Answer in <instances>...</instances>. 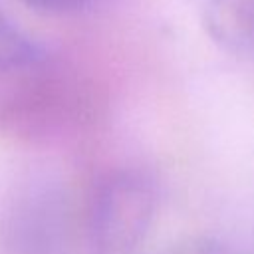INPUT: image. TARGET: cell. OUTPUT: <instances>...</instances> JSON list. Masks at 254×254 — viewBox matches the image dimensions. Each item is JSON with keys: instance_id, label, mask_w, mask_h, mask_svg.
<instances>
[{"instance_id": "cell-2", "label": "cell", "mask_w": 254, "mask_h": 254, "mask_svg": "<svg viewBox=\"0 0 254 254\" xmlns=\"http://www.w3.org/2000/svg\"><path fill=\"white\" fill-rule=\"evenodd\" d=\"M204 28L224 50L254 56V0H206Z\"/></svg>"}, {"instance_id": "cell-3", "label": "cell", "mask_w": 254, "mask_h": 254, "mask_svg": "<svg viewBox=\"0 0 254 254\" xmlns=\"http://www.w3.org/2000/svg\"><path fill=\"white\" fill-rule=\"evenodd\" d=\"M38 58L36 44L0 12V69H22Z\"/></svg>"}, {"instance_id": "cell-5", "label": "cell", "mask_w": 254, "mask_h": 254, "mask_svg": "<svg viewBox=\"0 0 254 254\" xmlns=\"http://www.w3.org/2000/svg\"><path fill=\"white\" fill-rule=\"evenodd\" d=\"M32 8L48 10V12H67L83 6L87 0H22Z\"/></svg>"}, {"instance_id": "cell-1", "label": "cell", "mask_w": 254, "mask_h": 254, "mask_svg": "<svg viewBox=\"0 0 254 254\" xmlns=\"http://www.w3.org/2000/svg\"><path fill=\"white\" fill-rule=\"evenodd\" d=\"M155 212L153 185L139 173L109 177L89 212V242L95 254H135Z\"/></svg>"}, {"instance_id": "cell-4", "label": "cell", "mask_w": 254, "mask_h": 254, "mask_svg": "<svg viewBox=\"0 0 254 254\" xmlns=\"http://www.w3.org/2000/svg\"><path fill=\"white\" fill-rule=\"evenodd\" d=\"M165 254H226L222 250L220 244L206 240V238H194V240H187L183 244L173 246L171 250H167Z\"/></svg>"}]
</instances>
